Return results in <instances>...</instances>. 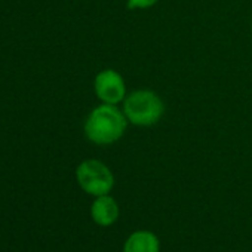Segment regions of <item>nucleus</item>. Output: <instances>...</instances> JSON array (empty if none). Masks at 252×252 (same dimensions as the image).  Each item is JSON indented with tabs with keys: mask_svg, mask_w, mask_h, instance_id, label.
<instances>
[{
	"mask_svg": "<svg viewBox=\"0 0 252 252\" xmlns=\"http://www.w3.org/2000/svg\"><path fill=\"white\" fill-rule=\"evenodd\" d=\"M128 126L123 110L117 105L101 104L91 111L85 122V134L89 141L98 146H108L120 140Z\"/></svg>",
	"mask_w": 252,
	"mask_h": 252,
	"instance_id": "obj_1",
	"label": "nucleus"
},
{
	"mask_svg": "<svg viewBox=\"0 0 252 252\" xmlns=\"http://www.w3.org/2000/svg\"><path fill=\"white\" fill-rule=\"evenodd\" d=\"M123 113L132 125L152 126L165 113V104L158 94L147 89L134 91L123 99Z\"/></svg>",
	"mask_w": 252,
	"mask_h": 252,
	"instance_id": "obj_2",
	"label": "nucleus"
},
{
	"mask_svg": "<svg viewBox=\"0 0 252 252\" xmlns=\"http://www.w3.org/2000/svg\"><path fill=\"white\" fill-rule=\"evenodd\" d=\"M79 186L92 196H104L114 186V177L107 165L99 160L89 159L82 162L76 169Z\"/></svg>",
	"mask_w": 252,
	"mask_h": 252,
	"instance_id": "obj_3",
	"label": "nucleus"
},
{
	"mask_svg": "<svg viewBox=\"0 0 252 252\" xmlns=\"http://www.w3.org/2000/svg\"><path fill=\"white\" fill-rule=\"evenodd\" d=\"M95 94L102 104L117 105L126 98V86L123 77L111 68L102 70L95 77Z\"/></svg>",
	"mask_w": 252,
	"mask_h": 252,
	"instance_id": "obj_4",
	"label": "nucleus"
},
{
	"mask_svg": "<svg viewBox=\"0 0 252 252\" xmlns=\"http://www.w3.org/2000/svg\"><path fill=\"white\" fill-rule=\"evenodd\" d=\"M91 214L96 224L107 227V225H111L117 220L119 206H117L116 200L113 197H110L108 194L98 196L95 199V202L92 203Z\"/></svg>",
	"mask_w": 252,
	"mask_h": 252,
	"instance_id": "obj_5",
	"label": "nucleus"
},
{
	"mask_svg": "<svg viewBox=\"0 0 252 252\" xmlns=\"http://www.w3.org/2000/svg\"><path fill=\"white\" fill-rule=\"evenodd\" d=\"M125 252H159V239L150 231H135L125 242Z\"/></svg>",
	"mask_w": 252,
	"mask_h": 252,
	"instance_id": "obj_6",
	"label": "nucleus"
},
{
	"mask_svg": "<svg viewBox=\"0 0 252 252\" xmlns=\"http://www.w3.org/2000/svg\"><path fill=\"white\" fill-rule=\"evenodd\" d=\"M131 9H147L156 5L159 0H126Z\"/></svg>",
	"mask_w": 252,
	"mask_h": 252,
	"instance_id": "obj_7",
	"label": "nucleus"
}]
</instances>
